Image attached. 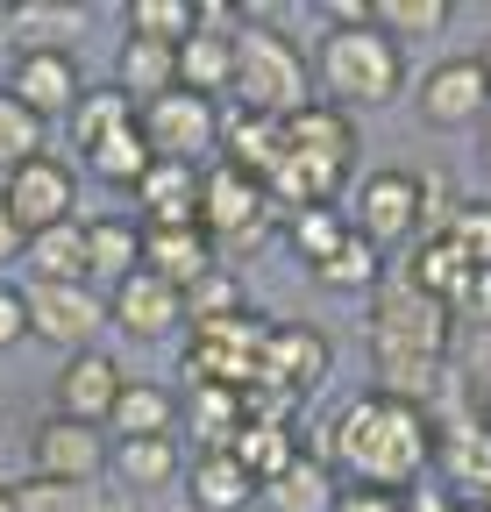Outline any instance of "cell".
<instances>
[{
	"label": "cell",
	"mask_w": 491,
	"mask_h": 512,
	"mask_svg": "<svg viewBox=\"0 0 491 512\" xmlns=\"http://www.w3.org/2000/svg\"><path fill=\"white\" fill-rule=\"evenodd\" d=\"M449 313H456V320H477V328H491V271H470L463 292L449 299Z\"/></svg>",
	"instance_id": "obj_46"
},
{
	"label": "cell",
	"mask_w": 491,
	"mask_h": 512,
	"mask_svg": "<svg viewBox=\"0 0 491 512\" xmlns=\"http://www.w3.org/2000/svg\"><path fill=\"white\" fill-rule=\"evenodd\" d=\"M484 171H491V114H484Z\"/></svg>",
	"instance_id": "obj_53"
},
{
	"label": "cell",
	"mask_w": 491,
	"mask_h": 512,
	"mask_svg": "<svg viewBox=\"0 0 491 512\" xmlns=\"http://www.w3.org/2000/svg\"><path fill=\"white\" fill-rule=\"evenodd\" d=\"M406 512H463V498L442 491V484H413V491H406Z\"/></svg>",
	"instance_id": "obj_48"
},
{
	"label": "cell",
	"mask_w": 491,
	"mask_h": 512,
	"mask_svg": "<svg viewBox=\"0 0 491 512\" xmlns=\"http://www.w3.org/2000/svg\"><path fill=\"white\" fill-rule=\"evenodd\" d=\"M150 143H143V128L129 121V128H114V136H100L93 150H86V171L100 178V185H121V192H136L143 178H150Z\"/></svg>",
	"instance_id": "obj_31"
},
{
	"label": "cell",
	"mask_w": 491,
	"mask_h": 512,
	"mask_svg": "<svg viewBox=\"0 0 491 512\" xmlns=\"http://www.w3.org/2000/svg\"><path fill=\"white\" fill-rule=\"evenodd\" d=\"M22 306H29V335L50 342V349H65V356L93 349V335L107 328V299L93 285H43L36 278L22 292Z\"/></svg>",
	"instance_id": "obj_7"
},
{
	"label": "cell",
	"mask_w": 491,
	"mask_h": 512,
	"mask_svg": "<svg viewBox=\"0 0 491 512\" xmlns=\"http://www.w3.org/2000/svg\"><path fill=\"white\" fill-rule=\"evenodd\" d=\"M328 512H406V491H385V484H342Z\"/></svg>",
	"instance_id": "obj_45"
},
{
	"label": "cell",
	"mask_w": 491,
	"mask_h": 512,
	"mask_svg": "<svg viewBox=\"0 0 491 512\" xmlns=\"http://www.w3.org/2000/svg\"><path fill=\"white\" fill-rule=\"evenodd\" d=\"M121 384H129V377H121V363L107 349H79V356H65V370H57V413L86 420V427H107Z\"/></svg>",
	"instance_id": "obj_16"
},
{
	"label": "cell",
	"mask_w": 491,
	"mask_h": 512,
	"mask_svg": "<svg viewBox=\"0 0 491 512\" xmlns=\"http://www.w3.org/2000/svg\"><path fill=\"white\" fill-rule=\"evenodd\" d=\"M186 484H193V512H250V505H257L250 470H242L228 448H221V456H200V463L186 470Z\"/></svg>",
	"instance_id": "obj_26"
},
{
	"label": "cell",
	"mask_w": 491,
	"mask_h": 512,
	"mask_svg": "<svg viewBox=\"0 0 491 512\" xmlns=\"http://www.w3.org/2000/svg\"><path fill=\"white\" fill-rule=\"evenodd\" d=\"M107 470V434L86 427V420H65L50 413L36 434H29V477H57V484H93Z\"/></svg>",
	"instance_id": "obj_10"
},
{
	"label": "cell",
	"mask_w": 491,
	"mask_h": 512,
	"mask_svg": "<svg viewBox=\"0 0 491 512\" xmlns=\"http://www.w3.org/2000/svg\"><path fill=\"white\" fill-rule=\"evenodd\" d=\"M278 150H285V128L278 121H264V114H221V164L228 171H242V178H257L264 185V171L278 164Z\"/></svg>",
	"instance_id": "obj_23"
},
{
	"label": "cell",
	"mask_w": 491,
	"mask_h": 512,
	"mask_svg": "<svg viewBox=\"0 0 491 512\" xmlns=\"http://www.w3.org/2000/svg\"><path fill=\"white\" fill-rule=\"evenodd\" d=\"M0 512H15V484H0Z\"/></svg>",
	"instance_id": "obj_52"
},
{
	"label": "cell",
	"mask_w": 491,
	"mask_h": 512,
	"mask_svg": "<svg viewBox=\"0 0 491 512\" xmlns=\"http://www.w3.org/2000/svg\"><path fill=\"white\" fill-rule=\"evenodd\" d=\"M420 121H435V128H470L491 114V93H484V72H477V57H449L435 64V72L420 79Z\"/></svg>",
	"instance_id": "obj_17"
},
{
	"label": "cell",
	"mask_w": 491,
	"mask_h": 512,
	"mask_svg": "<svg viewBox=\"0 0 491 512\" xmlns=\"http://www.w3.org/2000/svg\"><path fill=\"white\" fill-rule=\"evenodd\" d=\"M328 29H371V0H328Z\"/></svg>",
	"instance_id": "obj_49"
},
{
	"label": "cell",
	"mask_w": 491,
	"mask_h": 512,
	"mask_svg": "<svg viewBox=\"0 0 491 512\" xmlns=\"http://www.w3.org/2000/svg\"><path fill=\"white\" fill-rule=\"evenodd\" d=\"M449 242L470 256V271H491V200H463L449 221Z\"/></svg>",
	"instance_id": "obj_42"
},
{
	"label": "cell",
	"mask_w": 491,
	"mask_h": 512,
	"mask_svg": "<svg viewBox=\"0 0 491 512\" xmlns=\"http://www.w3.org/2000/svg\"><path fill=\"white\" fill-rule=\"evenodd\" d=\"M349 235L363 242H406L420 235V178L413 171H371L356 185V214H349Z\"/></svg>",
	"instance_id": "obj_11"
},
{
	"label": "cell",
	"mask_w": 491,
	"mask_h": 512,
	"mask_svg": "<svg viewBox=\"0 0 491 512\" xmlns=\"http://www.w3.org/2000/svg\"><path fill=\"white\" fill-rule=\"evenodd\" d=\"M477 512H491V484H484V491H477Z\"/></svg>",
	"instance_id": "obj_55"
},
{
	"label": "cell",
	"mask_w": 491,
	"mask_h": 512,
	"mask_svg": "<svg viewBox=\"0 0 491 512\" xmlns=\"http://www.w3.org/2000/svg\"><path fill=\"white\" fill-rule=\"evenodd\" d=\"M242 114H264V121H292L306 107V93H314V72H306V57L285 29L271 22H242L235 36V86Z\"/></svg>",
	"instance_id": "obj_2"
},
{
	"label": "cell",
	"mask_w": 491,
	"mask_h": 512,
	"mask_svg": "<svg viewBox=\"0 0 491 512\" xmlns=\"http://www.w3.org/2000/svg\"><path fill=\"white\" fill-rule=\"evenodd\" d=\"M442 470V491H456L463 505L491 484V434L477 420V406H456V413H435V463Z\"/></svg>",
	"instance_id": "obj_13"
},
{
	"label": "cell",
	"mask_w": 491,
	"mask_h": 512,
	"mask_svg": "<svg viewBox=\"0 0 491 512\" xmlns=\"http://www.w3.org/2000/svg\"><path fill=\"white\" fill-rule=\"evenodd\" d=\"M200 456H221V448L235 441L242 427V392H228V384H193V413H186Z\"/></svg>",
	"instance_id": "obj_33"
},
{
	"label": "cell",
	"mask_w": 491,
	"mask_h": 512,
	"mask_svg": "<svg viewBox=\"0 0 491 512\" xmlns=\"http://www.w3.org/2000/svg\"><path fill=\"white\" fill-rule=\"evenodd\" d=\"M477 72H484V93H491V36H484V50H477Z\"/></svg>",
	"instance_id": "obj_51"
},
{
	"label": "cell",
	"mask_w": 491,
	"mask_h": 512,
	"mask_svg": "<svg viewBox=\"0 0 491 512\" xmlns=\"http://www.w3.org/2000/svg\"><path fill=\"white\" fill-rule=\"evenodd\" d=\"M22 249H29V235L15 228V214H8V207H0V264H15Z\"/></svg>",
	"instance_id": "obj_50"
},
{
	"label": "cell",
	"mask_w": 491,
	"mask_h": 512,
	"mask_svg": "<svg viewBox=\"0 0 491 512\" xmlns=\"http://www.w3.org/2000/svg\"><path fill=\"white\" fill-rule=\"evenodd\" d=\"M136 128H143V143L157 164H200L221 150V107L200 100V93H157L150 107H136Z\"/></svg>",
	"instance_id": "obj_6"
},
{
	"label": "cell",
	"mask_w": 491,
	"mask_h": 512,
	"mask_svg": "<svg viewBox=\"0 0 491 512\" xmlns=\"http://www.w3.org/2000/svg\"><path fill=\"white\" fill-rule=\"evenodd\" d=\"M328 292H363V285H378V249L371 242H363V235H349L335 256H328V264L314 271Z\"/></svg>",
	"instance_id": "obj_41"
},
{
	"label": "cell",
	"mask_w": 491,
	"mask_h": 512,
	"mask_svg": "<svg viewBox=\"0 0 491 512\" xmlns=\"http://www.w3.org/2000/svg\"><path fill=\"white\" fill-rule=\"evenodd\" d=\"M86 228V285H129L136 271H143V221H129V214H93V221H79Z\"/></svg>",
	"instance_id": "obj_18"
},
{
	"label": "cell",
	"mask_w": 491,
	"mask_h": 512,
	"mask_svg": "<svg viewBox=\"0 0 491 512\" xmlns=\"http://www.w3.org/2000/svg\"><path fill=\"white\" fill-rule=\"evenodd\" d=\"M285 242H292V256H299L306 271H321L328 256L349 242V221L335 207H299V214H285Z\"/></svg>",
	"instance_id": "obj_34"
},
{
	"label": "cell",
	"mask_w": 491,
	"mask_h": 512,
	"mask_svg": "<svg viewBox=\"0 0 491 512\" xmlns=\"http://www.w3.org/2000/svg\"><path fill=\"white\" fill-rule=\"evenodd\" d=\"M8 93L50 128L57 114H72L79 107V64H72V50H15L8 57Z\"/></svg>",
	"instance_id": "obj_14"
},
{
	"label": "cell",
	"mask_w": 491,
	"mask_h": 512,
	"mask_svg": "<svg viewBox=\"0 0 491 512\" xmlns=\"http://www.w3.org/2000/svg\"><path fill=\"white\" fill-rule=\"evenodd\" d=\"M114 86L129 93L136 107H150L157 93H171V86H178V50H171V43H143V36H121Z\"/></svg>",
	"instance_id": "obj_24"
},
{
	"label": "cell",
	"mask_w": 491,
	"mask_h": 512,
	"mask_svg": "<svg viewBox=\"0 0 491 512\" xmlns=\"http://www.w3.org/2000/svg\"><path fill=\"white\" fill-rule=\"evenodd\" d=\"M221 313H242V285L228 271H207L193 292H186V320L200 328V320H221Z\"/></svg>",
	"instance_id": "obj_43"
},
{
	"label": "cell",
	"mask_w": 491,
	"mask_h": 512,
	"mask_svg": "<svg viewBox=\"0 0 491 512\" xmlns=\"http://www.w3.org/2000/svg\"><path fill=\"white\" fill-rule=\"evenodd\" d=\"M29 335V306H22V285H0V349H15Z\"/></svg>",
	"instance_id": "obj_47"
},
{
	"label": "cell",
	"mask_w": 491,
	"mask_h": 512,
	"mask_svg": "<svg viewBox=\"0 0 491 512\" xmlns=\"http://www.w3.org/2000/svg\"><path fill=\"white\" fill-rule=\"evenodd\" d=\"M463 278H470V256L449 242V235H427V242H413V256H406V285L413 292H427V299H456L463 292Z\"/></svg>",
	"instance_id": "obj_29"
},
{
	"label": "cell",
	"mask_w": 491,
	"mask_h": 512,
	"mask_svg": "<svg viewBox=\"0 0 491 512\" xmlns=\"http://www.w3.org/2000/svg\"><path fill=\"white\" fill-rule=\"evenodd\" d=\"M29 157H43V121L0 86V171H22Z\"/></svg>",
	"instance_id": "obj_39"
},
{
	"label": "cell",
	"mask_w": 491,
	"mask_h": 512,
	"mask_svg": "<svg viewBox=\"0 0 491 512\" xmlns=\"http://www.w3.org/2000/svg\"><path fill=\"white\" fill-rule=\"evenodd\" d=\"M136 200H143V228H200V171L193 164H150Z\"/></svg>",
	"instance_id": "obj_20"
},
{
	"label": "cell",
	"mask_w": 491,
	"mask_h": 512,
	"mask_svg": "<svg viewBox=\"0 0 491 512\" xmlns=\"http://www.w3.org/2000/svg\"><path fill=\"white\" fill-rule=\"evenodd\" d=\"M107 427L121 434V441H150V434H171L178 427V399L164 392V384H121V399H114V413H107Z\"/></svg>",
	"instance_id": "obj_28"
},
{
	"label": "cell",
	"mask_w": 491,
	"mask_h": 512,
	"mask_svg": "<svg viewBox=\"0 0 491 512\" xmlns=\"http://www.w3.org/2000/svg\"><path fill=\"white\" fill-rule=\"evenodd\" d=\"M0 207L15 214L22 235L65 228L72 207H79V178H72V164H57V157L43 150V157H29L22 171H8V185H0Z\"/></svg>",
	"instance_id": "obj_9"
},
{
	"label": "cell",
	"mask_w": 491,
	"mask_h": 512,
	"mask_svg": "<svg viewBox=\"0 0 491 512\" xmlns=\"http://www.w3.org/2000/svg\"><path fill=\"white\" fill-rule=\"evenodd\" d=\"M328 370H335V349H328L321 328H299V320H285V328L264 335V363H257V377L271 384V392L306 399V392H321V384H328Z\"/></svg>",
	"instance_id": "obj_12"
},
{
	"label": "cell",
	"mask_w": 491,
	"mask_h": 512,
	"mask_svg": "<svg viewBox=\"0 0 491 512\" xmlns=\"http://www.w3.org/2000/svg\"><path fill=\"white\" fill-rule=\"evenodd\" d=\"M29 271H36L43 285H86V228L65 221V228L29 235Z\"/></svg>",
	"instance_id": "obj_32"
},
{
	"label": "cell",
	"mask_w": 491,
	"mask_h": 512,
	"mask_svg": "<svg viewBox=\"0 0 491 512\" xmlns=\"http://www.w3.org/2000/svg\"><path fill=\"white\" fill-rule=\"evenodd\" d=\"M143 271L164 278L171 292H193V285L214 271L207 228H143Z\"/></svg>",
	"instance_id": "obj_19"
},
{
	"label": "cell",
	"mask_w": 491,
	"mask_h": 512,
	"mask_svg": "<svg viewBox=\"0 0 491 512\" xmlns=\"http://www.w3.org/2000/svg\"><path fill=\"white\" fill-rule=\"evenodd\" d=\"M235 86V36H207L193 29L178 43V93H200V100H221Z\"/></svg>",
	"instance_id": "obj_25"
},
{
	"label": "cell",
	"mask_w": 491,
	"mask_h": 512,
	"mask_svg": "<svg viewBox=\"0 0 491 512\" xmlns=\"http://www.w3.org/2000/svg\"><path fill=\"white\" fill-rule=\"evenodd\" d=\"M321 86L335 107H392L406 93V50L371 29H328L321 36Z\"/></svg>",
	"instance_id": "obj_3"
},
{
	"label": "cell",
	"mask_w": 491,
	"mask_h": 512,
	"mask_svg": "<svg viewBox=\"0 0 491 512\" xmlns=\"http://www.w3.org/2000/svg\"><path fill=\"white\" fill-rule=\"evenodd\" d=\"M449 0H371V22L392 36V43H406V36H442L449 29Z\"/></svg>",
	"instance_id": "obj_37"
},
{
	"label": "cell",
	"mask_w": 491,
	"mask_h": 512,
	"mask_svg": "<svg viewBox=\"0 0 491 512\" xmlns=\"http://www.w3.org/2000/svg\"><path fill=\"white\" fill-rule=\"evenodd\" d=\"M477 420H484V434H491V392H484V406H477Z\"/></svg>",
	"instance_id": "obj_54"
},
{
	"label": "cell",
	"mask_w": 491,
	"mask_h": 512,
	"mask_svg": "<svg viewBox=\"0 0 491 512\" xmlns=\"http://www.w3.org/2000/svg\"><path fill=\"white\" fill-rule=\"evenodd\" d=\"M456 192H449V178H420V242L427 235H449V221H456Z\"/></svg>",
	"instance_id": "obj_44"
},
{
	"label": "cell",
	"mask_w": 491,
	"mask_h": 512,
	"mask_svg": "<svg viewBox=\"0 0 491 512\" xmlns=\"http://www.w3.org/2000/svg\"><path fill=\"white\" fill-rule=\"evenodd\" d=\"M285 128V150H299V157H321V164H335V171H349L356 164V128H349V114L342 107H314L306 100L292 121H278Z\"/></svg>",
	"instance_id": "obj_22"
},
{
	"label": "cell",
	"mask_w": 491,
	"mask_h": 512,
	"mask_svg": "<svg viewBox=\"0 0 491 512\" xmlns=\"http://www.w3.org/2000/svg\"><path fill=\"white\" fill-rule=\"evenodd\" d=\"M107 320L121 335H136V342H171L178 328H186V292H171L164 278L136 271L129 285L107 292Z\"/></svg>",
	"instance_id": "obj_15"
},
{
	"label": "cell",
	"mask_w": 491,
	"mask_h": 512,
	"mask_svg": "<svg viewBox=\"0 0 491 512\" xmlns=\"http://www.w3.org/2000/svg\"><path fill=\"white\" fill-rule=\"evenodd\" d=\"M335 463L328 456H299L278 484H264V512H328L335 505Z\"/></svg>",
	"instance_id": "obj_27"
},
{
	"label": "cell",
	"mask_w": 491,
	"mask_h": 512,
	"mask_svg": "<svg viewBox=\"0 0 491 512\" xmlns=\"http://www.w3.org/2000/svg\"><path fill=\"white\" fill-rule=\"evenodd\" d=\"M129 121H136V100L129 93H121V86H93L72 107V136H79V150H93L100 136H114V128H129Z\"/></svg>",
	"instance_id": "obj_36"
},
{
	"label": "cell",
	"mask_w": 491,
	"mask_h": 512,
	"mask_svg": "<svg viewBox=\"0 0 491 512\" xmlns=\"http://www.w3.org/2000/svg\"><path fill=\"white\" fill-rule=\"evenodd\" d=\"M264 320L242 306V313H221V320H200L193 328V349H186V384H228V392H242V384L257 377L264 363Z\"/></svg>",
	"instance_id": "obj_5"
},
{
	"label": "cell",
	"mask_w": 491,
	"mask_h": 512,
	"mask_svg": "<svg viewBox=\"0 0 491 512\" xmlns=\"http://www.w3.org/2000/svg\"><path fill=\"white\" fill-rule=\"evenodd\" d=\"M129 36H143V43H186L193 36V0H129Z\"/></svg>",
	"instance_id": "obj_38"
},
{
	"label": "cell",
	"mask_w": 491,
	"mask_h": 512,
	"mask_svg": "<svg viewBox=\"0 0 491 512\" xmlns=\"http://www.w3.org/2000/svg\"><path fill=\"white\" fill-rule=\"evenodd\" d=\"M264 221H271V200L257 178H242L228 164L200 171V228L207 242H235V249H257L264 242Z\"/></svg>",
	"instance_id": "obj_8"
},
{
	"label": "cell",
	"mask_w": 491,
	"mask_h": 512,
	"mask_svg": "<svg viewBox=\"0 0 491 512\" xmlns=\"http://www.w3.org/2000/svg\"><path fill=\"white\" fill-rule=\"evenodd\" d=\"M15 512H107L93 498V484H57V477H22L15 484Z\"/></svg>",
	"instance_id": "obj_40"
},
{
	"label": "cell",
	"mask_w": 491,
	"mask_h": 512,
	"mask_svg": "<svg viewBox=\"0 0 491 512\" xmlns=\"http://www.w3.org/2000/svg\"><path fill=\"white\" fill-rule=\"evenodd\" d=\"M335 456L349 470V484H385V491H413L435 463V413H420L406 399H385V392H363L335 413L328 427Z\"/></svg>",
	"instance_id": "obj_1"
},
{
	"label": "cell",
	"mask_w": 491,
	"mask_h": 512,
	"mask_svg": "<svg viewBox=\"0 0 491 512\" xmlns=\"http://www.w3.org/2000/svg\"><path fill=\"white\" fill-rule=\"evenodd\" d=\"M107 463H114V477L129 484V491H164L178 470H186V463H178V441H171V434H150V441H114V448H107Z\"/></svg>",
	"instance_id": "obj_30"
},
{
	"label": "cell",
	"mask_w": 491,
	"mask_h": 512,
	"mask_svg": "<svg viewBox=\"0 0 491 512\" xmlns=\"http://www.w3.org/2000/svg\"><path fill=\"white\" fill-rule=\"evenodd\" d=\"M79 29H86L79 8H8V43L15 50H72Z\"/></svg>",
	"instance_id": "obj_35"
},
{
	"label": "cell",
	"mask_w": 491,
	"mask_h": 512,
	"mask_svg": "<svg viewBox=\"0 0 491 512\" xmlns=\"http://www.w3.org/2000/svg\"><path fill=\"white\" fill-rule=\"evenodd\" d=\"M228 456L250 470V484L264 491V484H278L306 448H299V434H292V420H242L235 427V441H228Z\"/></svg>",
	"instance_id": "obj_21"
},
{
	"label": "cell",
	"mask_w": 491,
	"mask_h": 512,
	"mask_svg": "<svg viewBox=\"0 0 491 512\" xmlns=\"http://www.w3.org/2000/svg\"><path fill=\"white\" fill-rule=\"evenodd\" d=\"M363 328H371V349L378 363H449V342H456V313L442 299L413 292L406 278H392L371 313H363Z\"/></svg>",
	"instance_id": "obj_4"
}]
</instances>
